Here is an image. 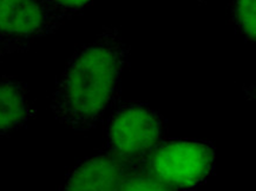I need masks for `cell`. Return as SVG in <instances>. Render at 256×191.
Instances as JSON below:
<instances>
[{
    "label": "cell",
    "mask_w": 256,
    "mask_h": 191,
    "mask_svg": "<svg viewBox=\"0 0 256 191\" xmlns=\"http://www.w3.org/2000/svg\"><path fill=\"white\" fill-rule=\"evenodd\" d=\"M129 48L117 28H105L68 60L52 94L51 110L65 126L86 131L97 125L120 88Z\"/></svg>",
    "instance_id": "cell-1"
},
{
    "label": "cell",
    "mask_w": 256,
    "mask_h": 191,
    "mask_svg": "<svg viewBox=\"0 0 256 191\" xmlns=\"http://www.w3.org/2000/svg\"><path fill=\"white\" fill-rule=\"evenodd\" d=\"M162 132L158 112L143 103L129 102L120 105L108 122L106 149L126 162H143L160 143Z\"/></svg>",
    "instance_id": "cell-2"
},
{
    "label": "cell",
    "mask_w": 256,
    "mask_h": 191,
    "mask_svg": "<svg viewBox=\"0 0 256 191\" xmlns=\"http://www.w3.org/2000/svg\"><path fill=\"white\" fill-rule=\"evenodd\" d=\"M214 163V148L195 140L158 143L144 160L148 170L174 189L202 183L212 172Z\"/></svg>",
    "instance_id": "cell-3"
},
{
    "label": "cell",
    "mask_w": 256,
    "mask_h": 191,
    "mask_svg": "<svg viewBox=\"0 0 256 191\" xmlns=\"http://www.w3.org/2000/svg\"><path fill=\"white\" fill-rule=\"evenodd\" d=\"M63 19L42 0H0V42L8 48L24 46L50 34Z\"/></svg>",
    "instance_id": "cell-4"
},
{
    "label": "cell",
    "mask_w": 256,
    "mask_h": 191,
    "mask_svg": "<svg viewBox=\"0 0 256 191\" xmlns=\"http://www.w3.org/2000/svg\"><path fill=\"white\" fill-rule=\"evenodd\" d=\"M132 164L109 152L88 158L68 174L62 191H117Z\"/></svg>",
    "instance_id": "cell-5"
},
{
    "label": "cell",
    "mask_w": 256,
    "mask_h": 191,
    "mask_svg": "<svg viewBox=\"0 0 256 191\" xmlns=\"http://www.w3.org/2000/svg\"><path fill=\"white\" fill-rule=\"evenodd\" d=\"M30 114L22 84L13 79H0V134L19 129L28 122Z\"/></svg>",
    "instance_id": "cell-6"
},
{
    "label": "cell",
    "mask_w": 256,
    "mask_h": 191,
    "mask_svg": "<svg viewBox=\"0 0 256 191\" xmlns=\"http://www.w3.org/2000/svg\"><path fill=\"white\" fill-rule=\"evenodd\" d=\"M117 191H175V189L154 176L143 160L128 168Z\"/></svg>",
    "instance_id": "cell-7"
},
{
    "label": "cell",
    "mask_w": 256,
    "mask_h": 191,
    "mask_svg": "<svg viewBox=\"0 0 256 191\" xmlns=\"http://www.w3.org/2000/svg\"><path fill=\"white\" fill-rule=\"evenodd\" d=\"M232 19L247 40L256 38V0H232Z\"/></svg>",
    "instance_id": "cell-8"
},
{
    "label": "cell",
    "mask_w": 256,
    "mask_h": 191,
    "mask_svg": "<svg viewBox=\"0 0 256 191\" xmlns=\"http://www.w3.org/2000/svg\"><path fill=\"white\" fill-rule=\"evenodd\" d=\"M42 2L57 14L66 18L71 13L80 11L92 0H42Z\"/></svg>",
    "instance_id": "cell-9"
},
{
    "label": "cell",
    "mask_w": 256,
    "mask_h": 191,
    "mask_svg": "<svg viewBox=\"0 0 256 191\" xmlns=\"http://www.w3.org/2000/svg\"><path fill=\"white\" fill-rule=\"evenodd\" d=\"M2 48H0V57H2Z\"/></svg>",
    "instance_id": "cell-10"
}]
</instances>
